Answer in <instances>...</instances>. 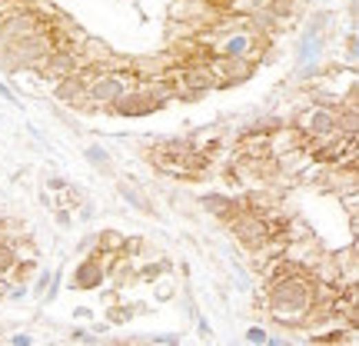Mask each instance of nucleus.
Here are the masks:
<instances>
[{
	"label": "nucleus",
	"instance_id": "12",
	"mask_svg": "<svg viewBox=\"0 0 359 346\" xmlns=\"http://www.w3.org/2000/svg\"><path fill=\"white\" fill-rule=\"evenodd\" d=\"M103 243H107V247H120V236H116V233H107Z\"/></svg>",
	"mask_w": 359,
	"mask_h": 346
},
{
	"label": "nucleus",
	"instance_id": "1",
	"mask_svg": "<svg viewBox=\"0 0 359 346\" xmlns=\"http://www.w3.org/2000/svg\"><path fill=\"white\" fill-rule=\"evenodd\" d=\"M320 296H336L333 289L322 283L320 276H313L309 269L306 273H289V276H273V287H269V316L283 327H306V316L309 307L320 300Z\"/></svg>",
	"mask_w": 359,
	"mask_h": 346
},
{
	"label": "nucleus",
	"instance_id": "5",
	"mask_svg": "<svg viewBox=\"0 0 359 346\" xmlns=\"http://www.w3.org/2000/svg\"><path fill=\"white\" fill-rule=\"evenodd\" d=\"M123 90H130V80L123 77V70H107V74H100L96 80H90V83H87V96L94 100L96 107H107V103H114V100L123 94Z\"/></svg>",
	"mask_w": 359,
	"mask_h": 346
},
{
	"label": "nucleus",
	"instance_id": "2",
	"mask_svg": "<svg viewBox=\"0 0 359 346\" xmlns=\"http://www.w3.org/2000/svg\"><path fill=\"white\" fill-rule=\"evenodd\" d=\"M227 223H229V233L243 243L246 250H260L266 240H269V230H266L263 213H253V210H246V207H240V210L233 213Z\"/></svg>",
	"mask_w": 359,
	"mask_h": 346
},
{
	"label": "nucleus",
	"instance_id": "9",
	"mask_svg": "<svg viewBox=\"0 0 359 346\" xmlns=\"http://www.w3.org/2000/svg\"><path fill=\"white\" fill-rule=\"evenodd\" d=\"M23 236H27V230H23V223L20 220H0V240L3 243H10L14 250H17V243H23Z\"/></svg>",
	"mask_w": 359,
	"mask_h": 346
},
{
	"label": "nucleus",
	"instance_id": "6",
	"mask_svg": "<svg viewBox=\"0 0 359 346\" xmlns=\"http://www.w3.org/2000/svg\"><path fill=\"white\" fill-rule=\"evenodd\" d=\"M114 110L116 114H150V110H156V103L143 90H123L114 100Z\"/></svg>",
	"mask_w": 359,
	"mask_h": 346
},
{
	"label": "nucleus",
	"instance_id": "8",
	"mask_svg": "<svg viewBox=\"0 0 359 346\" xmlns=\"http://www.w3.org/2000/svg\"><path fill=\"white\" fill-rule=\"evenodd\" d=\"M203 207H207L209 213H216L220 220H229L233 213L243 207V203H236V200H227V196H216V193H213V196H203Z\"/></svg>",
	"mask_w": 359,
	"mask_h": 346
},
{
	"label": "nucleus",
	"instance_id": "11",
	"mask_svg": "<svg viewBox=\"0 0 359 346\" xmlns=\"http://www.w3.org/2000/svg\"><path fill=\"white\" fill-rule=\"evenodd\" d=\"M94 280H96V269L87 263V267L80 269V280H76V283H80V287H94Z\"/></svg>",
	"mask_w": 359,
	"mask_h": 346
},
{
	"label": "nucleus",
	"instance_id": "3",
	"mask_svg": "<svg viewBox=\"0 0 359 346\" xmlns=\"http://www.w3.org/2000/svg\"><path fill=\"white\" fill-rule=\"evenodd\" d=\"M209 70H213V87H233V83H243L253 74V60L213 54L209 57Z\"/></svg>",
	"mask_w": 359,
	"mask_h": 346
},
{
	"label": "nucleus",
	"instance_id": "7",
	"mask_svg": "<svg viewBox=\"0 0 359 346\" xmlns=\"http://www.w3.org/2000/svg\"><path fill=\"white\" fill-rule=\"evenodd\" d=\"M57 100L60 103H70V107H76L83 96H87V80L80 77V74H70V77H60L57 80Z\"/></svg>",
	"mask_w": 359,
	"mask_h": 346
},
{
	"label": "nucleus",
	"instance_id": "4",
	"mask_svg": "<svg viewBox=\"0 0 359 346\" xmlns=\"http://www.w3.org/2000/svg\"><path fill=\"white\" fill-rule=\"evenodd\" d=\"M83 63H87V57H83V54L57 47V50H50L47 57L40 60L37 70L47 80H60V77H70V74H76V70H83Z\"/></svg>",
	"mask_w": 359,
	"mask_h": 346
},
{
	"label": "nucleus",
	"instance_id": "10",
	"mask_svg": "<svg viewBox=\"0 0 359 346\" xmlns=\"http://www.w3.org/2000/svg\"><path fill=\"white\" fill-rule=\"evenodd\" d=\"M14 267H17V250H14L10 243H3V240H0V276H3V273H10Z\"/></svg>",
	"mask_w": 359,
	"mask_h": 346
}]
</instances>
